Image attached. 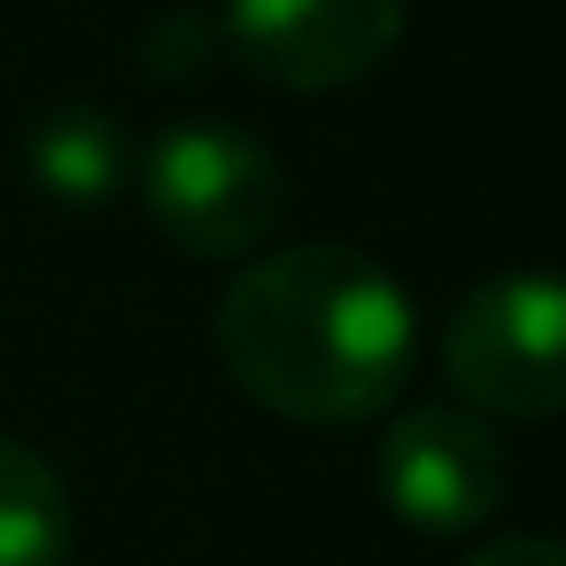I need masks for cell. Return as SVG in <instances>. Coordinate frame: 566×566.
<instances>
[{
    "label": "cell",
    "instance_id": "8",
    "mask_svg": "<svg viewBox=\"0 0 566 566\" xmlns=\"http://www.w3.org/2000/svg\"><path fill=\"white\" fill-rule=\"evenodd\" d=\"M465 566H558V543L551 535H504V543L473 551Z\"/></svg>",
    "mask_w": 566,
    "mask_h": 566
},
{
    "label": "cell",
    "instance_id": "2",
    "mask_svg": "<svg viewBox=\"0 0 566 566\" xmlns=\"http://www.w3.org/2000/svg\"><path fill=\"white\" fill-rule=\"evenodd\" d=\"M140 202L187 256H249L272 241L287 187L272 148L226 125H171L140 156Z\"/></svg>",
    "mask_w": 566,
    "mask_h": 566
},
{
    "label": "cell",
    "instance_id": "7",
    "mask_svg": "<svg viewBox=\"0 0 566 566\" xmlns=\"http://www.w3.org/2000/svg\"><path fill=\"white\" fill-rule=\"evenodd\" d=\"M71 558V496L55 465L0 434V566H63Z\"/></svg>",
    "mask_w": 566,
    "mask_h": 566
},
{
    "label": "cell",
    "instance_id": "6",
    "mask_svg": "<svg viewBox=\"0 0 566 566\" xmlns=\"http://www.w3.org/2000/svg\"><path fill=\"white\" fill-rule=\"evenodd\" d=\"M24 164H32V179L55 202L94 210V202H109L125 187V133H117V117H102L86 102L78 109H48L24 133Z\"/></svg>",
    "mask_w": 566,
    "mask_h": 566
},
{
    "label": "cell",
    "instance_id": "1",
    "mask_svg": "<svg viewBox=\"0 0 566 566\" xmlns=\"http://www.w3.org/2000/svg\"><path fill=\"white\" fill-rule=\"evenodd\" d=\"M419 311L396 272L342 241L256 256L218 303L226 380L295 427H357L411 380Z\"/></svg>",
    "mask_w": 566,
    "mask_h": 566
},
{
    "label": "cell",
    "instance_id": "4",
    "mask_svg": "<svg viewBox=\"0 0 566 566\" xmlns=\"http://www.w3.org/2000/svg\"><path fill=\"white\" fill-rule=\"evenodd\" d=\"M226 40L264 86L326 94L396 55L403 0H226Z\"/></svg>",
    "mask_w": 566,
    "mask_h": 566
},
{
    "label": "cell",
    "instance_id": "3",
    "mask_svg": "<svg viewBox=\"0 0 566 566\" xmlns=\"http://www.w3.org/2000/svg\"><path fill=\"white\" fill-rule=\"evenodd\" d=\"M442 373L473 403V419H551L566 403L558 365V280L551 272H504L481 280L450 326H442Z\"/></svg>",
    "mask_w": 566,
    "mask_h": 566
},
{
    "label": "cell",
    "instance_id": "5",
    "mask_svg": "<svg viewBox=\"0 0 566 566\" xmlns=\"http://www.w3.org/2000/svg\"><path fill=\"white\" fill-rule=\"evenodd\" d=\"M504 481H512L504 442H496V427L473 419V411H442V403H434V411L396 419L388 442H380V496H388L411 527H427V535H465V527H481V520L504 504Z\"/></svg>",
    "mask_w": 566,
    "mask_h": 566
}]
</instances>
